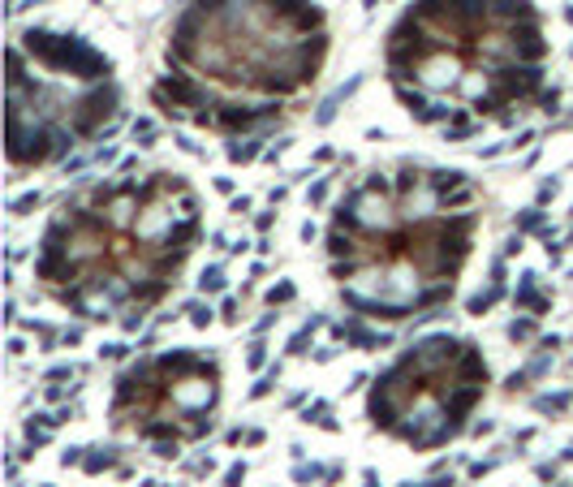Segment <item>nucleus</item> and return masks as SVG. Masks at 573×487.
<instances>
[]
</instances>
